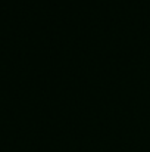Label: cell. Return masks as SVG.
I'll use <instances>...</instances> for the list:
<instances>
[]
</instances>
